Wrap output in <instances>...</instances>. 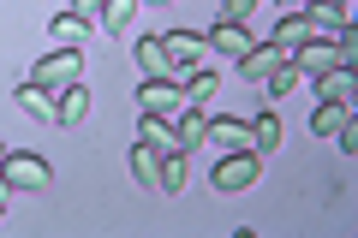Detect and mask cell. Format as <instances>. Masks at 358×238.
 I'll list each match as a JSON object with an SVG mask.
<instances>
[{"label": "cell", "mask_w": 358, "mask_h": 238, "mask_svg": "<svg viewBox=\"0 0 358 238\" xmlns=\"http://www.w3.org/2000/svg\"><path fill=\"white\" fill-rule=\"evenodd\" d=\"M179 107H185V96H179L173 77H143V84H138V113H162V119H173Z\"/></svg>", "instance_id": "cell-5"}, {"label": "cell", "mask_w": 358, "mask_h": 238, "mask_svg": "<svg viewBox=\"0 0 358 238\" xmlns=\"http://www.w3.org/2000/svg\"><path fill=\"white\" fill-rule=\"evenodd\" d=\"M0 161H6V149H0Z\"/></svg>", "instance_id": "cell-30"}, {"label": "cell", "mask_w": 358, "mask_h": 238, "mask_svg": "<svg viewBox=\"0 0 358 238\" xmlns=\"http://www.w3.org/2000/svg\"><path fill=\"white\" fill-rule=\"evenodd\" d=\"M293 66H299L305 77H317V72H329V66H352V60H346V54L334 48V42L310 36V42H299V48H293Z\"/></svg>", "instance_id": "cell-7"}, {"label": "cell", "mask_w": 358, "mask_h": 238, "mask_svg": "<svg viewBox=\"0 0 358 238\" xmlns=\"http://www.w3.org/2000/svg\"><path fill=\"white\" fill-rule=\"evenodd\" d=\"M281 137H287L281 113H257V119H251V149H257V155H268V149H275Z\"/></svg>", "instance_id": "cell-16"}, {"label": "cell", "mask_w": 358, "mask_h": 238, "mask_svg": "<svg viewBox=\"0 0 358 238\" xmlns=\"http://www.w3.org/2000/svg\"><path fill=\"white\" fill-rule=\"evenodd\" d=\"M131 13H138V0H102V13H96V24L102 30H126Z\"/></svg>", "instance_id": "cell-23"}, {"label": "cell", "mask_w": 358, "mask_h": 238, "mask_svg": "<svg viewBox=\"0 0 358 238\" xmlns=\"http://www.w3.org/2000/svg\"><path fill=\"white\" fill-rule=\"evenodd\" d=\"M0 214H6V197H0Z\"/></svg>", "instance_id": "cell-29"}, {"label": "cell", "mask_w": 358, "mask_h": 238, "mask_svg": "<svg viewBox=\"0 0 358 238\" xmlns=\"http://www.w3.org/2000/svg\"><path fill=\"white\" fill-rule=\"evenodd\" d=\"M13 96H18V107H24L30 119H60V89H48V84H36V77H30V84L13 89Z\"/></svg>", "instance_id": "cell-8"}, {"label": "cell", "mask_w": 358, "mask_h": 238, "mask_svg": "<svg viewBox=\"0 0 358 238\" xmlns=\"http://www.w3.org/2000/svg\"><path fill=\"white\" fill-rule=\"evenodd\" d=\"M203 54H209V42L197 36V30H167V36H162L167 77H185V72H197V66H203Z\"/></svg>", "instance_id": "cell-1"}, {"label": "cell", "mask_w": 358, "mask_h": 238, "mask_svg": "<svg viewBox=\"0 0 358 238\" xmlns=\"http://www.w3.org/2000/svg\"><path fill=\"white\" fill-rule=\"evenodd\" d=\"M131 173H138L143 191H155V179H162V155H155L150 143H131Z\"/></svg>", "instance_id": "cell-18"}, {"label": "cell", "mask_w": 358, "mask_h": 238, "mask_svg": "<svg viewBox=\"0 0 358 238\" xmlns=\"http://www.w3.org/2000/svg\"><path fill=\"white\" fill-rule=\"evenodd\" d=\"M84 113H90V89L84 84H66L60 89V126H84Z\"/></svg>", "instance_id": "cell-19"}, {"label": "cell", "mask_w": 358, "mask_h": 238, "mask_svg": "<svg viewBox=\"0 0 358 238\" xmlns=\"http://www.w3.org/2000/svg\"><path fill=\"white\" fill-rule=\"evenodd\" d=\"M310 84H317L322 101H334V107H352V96H358V66H329V72H317Z\"/></svg>", "instance_id": "cell-6"}, {"label": "cell", "mask_w": 358, "mask_h": 238, "mask_svg": "<svg viewBox=\"0 0 358 238\" xmlns=\"http://www.w3.org/2000/svg\"><path fill=\"white\" fill-rule=\"evenodd\" d=\"M352 119V107H334V101H317V113H310V131L317 137H334V131Z\"/></svg>", "instance_id": "cell-20"}, {"label": "cell", "mask_w": 358, "mask_h": 238, "mask_svg": "<svg viewBox=\"0 0 358 238\" xmlns=\"http://www.w3.org/2000/svg\"><path fill=\"white\" fill-rule=\"evenodd\" d=\"M131 60H138V72H143V77H167L162 36H138V42H131Z\"/></svg>", "instance_id": "cell-15"}, {"label": "cell", "mask_w": 358, "mask_h": 238, "mask_svg": "<svg viewBox=\"0 0 358 238\" xmlns=\"http://www.w3.org/2000/svg\"><path fill=\"white\" fill-rule=\"evenodd\" d=\"M155 191H185V149L162 155V179H155Z\"/></svg>", "instance_id": "cell-24"}, {"label": "cell", "mask_w": 358, "mask_h": 238, "mask_svg": "<svg viewBox=\"0 0 358 238\" xmlns=\"http://www.w3.org/2000/svg\"><path fill=\"white\" fill-rule=\"evenodd\" d=\"M203 143H221V149H251V119H209Z\"/></svg>", "instance_id": "cell-11"}, {"label": "cell", "mask_w": 358, "mask_h": 238, "mask_svg": "<svg viewBox=\"0 0 358 238\" xmlns=\"http://www.w3.org/2000/svg\"><path fill=\"white\" fill-rule=\"evenodd\" d=\"M0 173H6V185L13 191H48V161L42 155H30V149H6V161H0Z\"/></svg>", "instance_id": "cell-3"}, {"label": "cell", "mask_w": 358, "mask_h": 238, "mask_svg": "<svg viewBox=\"0 0 358 238\" xmlns=\"http://www.w3.org/2000/svg\"><path fill=\"white\" fill-rule=\"evenodd\" d=\"M203 126H209V113H203V107H179V119H173L179 149H197V143H203Z\"/></svg>", "instance_id": "cell-17"}, {"label": "cell", "mask_w": 358, "mask_h": 238, "mask_svg": "<svg viewBox=\"0 0 358 238\" xmlns=\"http://www.w3.org/2000/svg\"><path fill=\"white\" fill-rule=\"evenodd\" d=\"M221 89V77L209 72V66H197V72H185V84H179V96H185V107H209Z\"/></svg>", "instance_id": "cell-12"}, {"label": "cell", "mask_w": 358, "mask_h": 238, "mask_svg": "<svg viewBox=\"0 0 358 238\" xmlns=\"http://www.w3.org/2000/svg\"><path fill=\"white\" fill-rule=\"evenodd\" d=\"M263 84H268V96H293V89L305 84V72H299L293 60H275V72H268Z\"/></svg>", "instance_id": "cell-21"}, {"label": "cell", "mask_w": 358, "mask_h": 238, "mask_svg": "<svg viewBox=\"0 0 358 238\" xmlns=\"http://www.w3.org/2000/svg\"><path fill=\"white\" fill-rule=\"evenodd\" d=\"M317 0H281V18H293V13H310Z\"/></svg>", "instance_id": "cell-27"}, {"label": "cell", "mask_w": 358, "mask_h": 238, "mask_svg": "<svg viewBox=\"0 0 358 238\" xmlns=\"http://www.w3.org/2000/svg\"><path fill=\"white\" fill-rule=\"evenodd\" d=\"M78 72H84V48H60V42H54L48 54H42L36 60V84H48V89H66V84H78Z\"/></svg>", "instance_id": "cell-2"}, {"label": "cell", "mask_w": 358, "mask_h": 238, "mask_svg": "<svg viewBox=\"0 0 358 238\" xmlns=\"http://www.w3.org/2000/svg\"><path fill=\"white\" fill-rule=\"evenodd\" d=\"M209 48H221V54H233V60H239V54H251L257 48V42H251V30H245V24H227V18H221V24L215 30H209Z\"/></svg>", "instance_id": "cell-13"}, {"label": "cell", "mask_w": 358, "mask_h": 238, "mask_svg": "<svg viewBox=\"0 0 358 238\" xmlns=\"http://www.w3.org/2000/svg\"><path fill=\"white\" fill-rule=\"evenodd\" d=\"M138 143H150L155 155H173L179 149V131H173V119H162V113H143V119H138Z\"/></svg>", "instance_id": "cell-10"}, {"label": "cell", "mask_w": 358, "mask_h": 238, "mask_svg": "<svg viewBox=\"0 0 358 238\" xmlns=\"http://www.w3.org/2000/svg\"><path fill=\"white\" fill-rule=\"evenodd\" d=\"M72 13H84L90 24H96V13H102V0H72Z\"/></svg>", "instance_id": "cell-26"}, {"label": "cell", "mask_w": 358, "mask_h": 238, "mask_svg": "<svg viewBox=\"0 0 358 238\" xmlns=\"http://www.w3.org/2000/svg\"><path fill=\"white\" fill-rule=\"evenodd\" d=\"M251 13H257V0H221V18H227V24H245Z\"/></svg>", "instance_id": "cell-25"}, {"label": "cell", "mask_w": 358, "mask_h": 238, "mask_svg": "<svg viewBox=\"0 0 358 238\" xmlns=\"http://www.w3.org/2000/svg\"><path fill=\"white\" fill-rule=\"evenodd\" d=\"M239 72H245V77H257V84H263V77L275 72V48H268V42H257L251 54H239Z\"/></svg>", "instance_id": "cell-22"}, {"label": "cell", "mask_w": 358, "mask_h": 238, "mask_svg": "<svg viewBox=\"0 0 358 238\" xmlns=\"http://www.w3.org/2000/svg\"><path fill=\"white\" fill-rule=\"evenodd\" d=\"M48 36L60 42V48H78V42L90 36V18H84V13H72V6H66V13H54V18H48Z\"/></svg>", "instance_id": "cell-14"}, {"label": "cell", "mask_w": 358, "mask_h": 238, "mask_svg": "<svg viewBox=\"0 0 358 238\" xmlns=\"http://www.w3.org/2000/svg\"><path fill=\"white\" fill-rule=\"evenodd\" d=\"M299 42H310V18H305V13L281 18V24H275V36H268V48H275V60H293Z\"/></svg>", "instance_id": "cell-9"}, {"label": "cell", "mask_w": 358, "mask_h": 238, "mask_svg": "<svg viewBox=\"0 0 358 238\" xmlns=\"http://www.w3.org/2000/svg\"><path fill=\"white\" fill-rule=\"evenodd\" d=\"M209 185L215 191H251L257 185V149H227L215 161V173H209Z\"/></svg>", "instance_id": "cell-4"}, {"label": "cell", "mask_w": 358, "mask_h": 238, "mask_svg": "<svg viewBox=\"0 0 358 238\" xmlns=\"http://www.w3.org/2000/svg\"><path fill=\"white\" fill-rule=\"evenodd\" d=\"M6 191H13V185H6V173H0V197H6Z\"/></svg>", "instance_id": "cell-28"}]
</instances>
